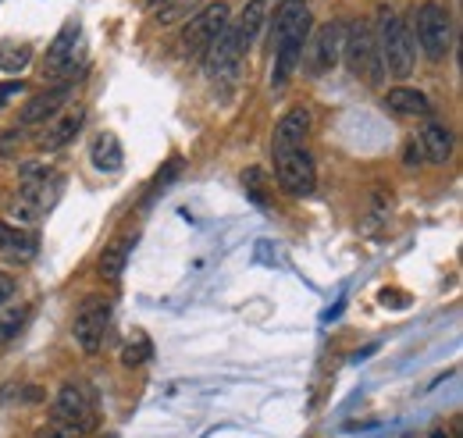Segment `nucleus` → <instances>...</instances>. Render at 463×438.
<instances>
[{"instance_id":"obj_1","label":"nucleus","mask_w":463,"mask_h":438,"mask_svg":"<svg viewBox=\"0 0 463 438\" xmlns=\"http://www.w3.org/2000/svg\"><path fill=\"white\" fill-rule=\"evenodd\" d=\"M310 29H314V19H310V8L303 4V0H286V4L275 12V22H271V43H275L271 86L275 90H282L293 79Z\"/></svg>"},{"instance_id":"obj_2","label":"nucleus","mask_w":463,"mask_h":438,"mask_svg":"<svg viewBox=\"0 0 463 438\" xmlns=\"http://www.w3.org/2000/svg\"><path fill=\"white\" fill-rule=\"evenodd\" d=\"M61 196V175L51 164H22V182L15 192V214L22 222H40L43 214H51V207Z\"/></svg>"},{"instance_id":"obj_3","label":"nucleus","mask_w":463,"mask_h":438,"mask_svg":"<svg viewBox=\"0 0 463 438\" xmlns=\"http://www.w3.org/2000/svg\"><path fill=\"white\" fill-rule=\"evenodd\" d=\"M374 40H378V54H381V68L392 75V79H406L413 75V36L406 29V22L392 12V8H381L378 12V29H374Z\"/></svg>"},{"instance_id":"obj_4","label":"nucleus","mask_w":463,"mask_h":438,"mask_svg":"<svg viewBox=\"0 0 463 438\" xmlns=\"http://www.w3.org/2000/svg\"><path fill=\"white\" fill-rule=\"evenodd\" d=\"M342 58L353 72V79H360L364 86H381L385 68H381V54H378V40L374 29L367 22H353L342 36Z\"/></svg>"},{"instance_id":"obj_5","label":"nucleus","mask_w":463,"mask_h":438,"mask_svg":"<svg viewBox=\"0 0 463 438\" xmlns=\"http://www.w3.org/2000/svg\"><path fill=\"white\" fill-rule=\"evenodd\" d=\"M413 33H417V43L428 61H442L452 51V19L435 0H428V4H420L413 12Z\"/></svg>"},{"instance_id":"obj_6","label":"nucleus","mask_w":463,"mask_h":438,"mask_svg":"<svg viewBox=\"0 0 463 438\" xmlns=\"http://www.w3.org/2000/svg\"><path fill=\"white\" fill-rule=\"evenodd\" d=\"M342 36H346V26H339V22L310 29V36L303 43V54H300L310 79H321V75H328L339 65V58H342Z\"/></svg>"},{"instance_id":"obj_7","label":"nucleus","mask_w":463,"mask_h":438,"mask_svg":"<svg viewBox=\"0 0 463 438\" xmlns=\"http://www.w3.org/2000/svg\"><path fill=\"white\" fill-rule=\"evenodd\" d=\"M228 22H232V12H228L224 0L200 8V12L185 22V29H182V51H185L189 58H203V51L224 33Z\"/></svg>"},{"instance_id":"obj_8","label":"nucleus","mask_w":463,"mask_h":438,"mask_svg":"<svg viewBox=\"0 0 463 438\" xmlns=\"http://www.w3.org/2000/svg\"><path fill=\"white\" fill-rule=\"evenodd\" d=\"M107 325H111V300L107 296H86L75 310V321H72V335L75 342L86 349V353H97L104 346V335H107Z\"/></svg>"},{"instance_id":"obj_9","label":"nucleus","mask_w":463,"mask_h":438,"mask_svg":"<svg viewBox=\"0 0 463 438\" xmlns=\"http://www.w3.org/2000/svg\"><path fill=\"white\" fill-rule=\"evenodd\" d=\"M275 175H279V185H282L289 196H307V192H314V185H318V168H314L307 146L275 150Z\"/></svg>"},{"instance_id":"obj_10","label":"nucleus","mask_w":463,"mask_h":438,"mask_svg":"<svg viewBox=\"0 0 463 438\" xmlns=\"http://www.w3.org/2000/svg\"><path fill=\"white\" fill-rule=\"evenodd\" d=\"M54 420L75 427L79 434H90L97 427V406H93V395L86 392V385H61L58 399H54Z\"/></svg>"},{"instance_id":"obj_11","label":"nucleus","mask_w":463,"mask_h":438,"mask_svg":"<svg viewBox=\"0 0 463 438\" xmlns=\"http://www.w3.org/2000/svg\"><path fill=\"white\" fill-rule=\"evenodd\" d=\"M79 40H82V26L79 22H68L58 36H54V43H51V51H47V61H43V75L47 79H72V75H79L75 72V58H79Z\"/></svg>"},{"instance_id":"obj_12","label":"nucleus","mask_w":463,"mask_h":438,"mask_svg":"<svg viewBox=\"0 0 463 438\" xmlns=\"http://www.w3.org/2000/svg\"><path fill=\"white\" fill-rule=\"evenodd\" d=\"M243 54H247V51L239 47V40H236V33H232V26H224V33L203 51V68H207L210 79H228L232 72L239 68Z\"/></svg>"},{"instance_id":"obj_13","label":"nucleus","mask_w":463,"mask_h":438,"mask_svg":"<svg viewBox=\"0 0 463 438\" xmlns=\"http://www.w3.org/2000/svg\"><path fill=\"white\" fill-rule=\"evenodd\" d=\"M68 93H72V82H61V86H54V90H47V93H40V97L26 100V107H22V114H19V121H22V125H43L47 118H54V114L65 107Z\"/></svg>"},{"instance_id":"obj_14","label":"nucleus","mask_w":463,"mask_h":438,"mask_svg":"<svg viewBox=\"0 0 463 438\" xmlns=\"http://www.w3.org/2000/svg\"><path fill=\"white\" fill-rule=\"evenodd\" d=\"M307 136H310V111H307V107H293V111L282 114V121L275 125V146H271V150L307 146Z\"/></svg>"},{"instance_id":"obj_15","label":"nucleus","mask_w":463,"mask_h":438,"mask_svg":"<svg viewBox=\"0 0 463 438\" xmlns=\"http://www.w3.org/2000/svg\"><path fill=\"white\" fill-rule=\"evenodd\" d=\"M36 250H40V243H36L33 232H22V229H15V225L0 222V257H4V261L26 264V261L36 257Z\"/></svg>"},{"instance_id":"obj_16","label":"nucleus","mask_w":463,"mask_h":438,"mask_svg":"<svg viewBox=\"0 0 463 438\" xmlns=\"http://www.w3.org/2000/svg\"><path fill=\"white\" fill-rule=\"evenodd\" d=\"M385 111H392L399 118H431V100L420 90L396 86V90L385 93Z\"/></svg>"},{"instance_id":"obj_17","label":"nucleus","mask_w":463,"mask_h":438,"mask_svg":"<svg viewBox=\"0 0 463 438\" xmlns=\"http://www.w3.org/2000/svg\"><path fill=\"white\" fill-rule=\"evenodd\" d=\"M82 121H86V111H82V107L68 111V114H65V118H58V121H54L47 132H40L36 146H40V150H61V146H68V143L79 136Z\"/></svg>"},{"instance_id":"obj_18","label":"nucleus","mask_w":463,"mask_h":438,"mask_svg":"<svg viewBox=\"0 0 463 438\" xmlns=\"http://www.w3.org/2000/svg\"><path fill=\"white\" fill-rule=\"evenodd\" d=\"M417 146H420L424 160H431V164H445L449 153H452V132H449V125H442V121H428V125L420 129Z\"/></svg>"},{"instance_id":"obj_19","label":"nucleus","mask_w":463,"mask_h":438,"mask_svg":"<svg viewBox=\"0 0 463 438\" xmlns=\"http://www.w3.org/2000/svg\"><path fill=\"white\" fill-rule=\"evenodd\" d=\"M264 12H268V0H250V4L243 8V15H239L236 22H228L243 51L254 47V40H257V33H261V26H264Z\"/></svg>"},{"instance_id":"obj_20","label":"nucleus","mask_w":463,"mask_h":438,"mask_svg":"<svg viewBox=\"0 0 463 438\" xmlns=\"http://www.w3.org/2000/svg\"><path fill=\"white\" fill-rule=\"evenodd\" d=\"M90 157H93V168L104 171V175H114V171H122V164H125V153H122V143H118L114 132H100V136L93 139Z\"/></svg>"},{"instance_id":"obj_21","label":"nucleus","mask_w":463,"mask_h":438,"mask_svg":"<svg viewBox=\"0 0 463 438\" xmlns=\"http://www.w3.org/2000/svg\"><path fill=\"white\" fill-rule=\"evenodd\" d=\"M132 246H136V236H118L114 243H107V250L100 254V275L104 278H118L132 257Z\"/></svg>"},{"instance_id":"obj_22","label":"nucleus","mask_w":463,"mask_h":438,"mask_svg":"<svg viewBox=\"0 0 463 438\" xmlns=\"http://www.w3.org/2000/svg\"><path fill=\"white\" fill-rule=\"evenodd\" d=\"M33 61V47L29 43H0V72H22Z\"/></svg>"},{"instance_id":"obj_23","label":"nucleus","mask_w":463,"mask_h":438,"mask_svg":"<svg viewBox=\"0 0 463 438\" xmlns=\"http://www.w3.org/2000/svg\"><path fill=\"white\" fill-rule=\"evenodd\" d=\"M192 8H196V0H168V4L157 8V22H161V26H171V22H178L182 15H189Z\"/></svg>"},{"instance_id":"obj_24","label":"nucleus","mask_w":463,"mask_h":438,"mask_svg":"<svg viewBox=\"0 0 463 438\" xmlns=\"http://www.w3.org/2000/svg\"><path fill=\"white\" fill-rule=\"evenodd\" d=\"M243 185H247V192H250L254 203H268V192H264V171H261V168H250V171L243 175Z\"/></svg>"},{"instance_id":"obj_25","label":"nucleus","mask_w":463,"mask_h":438,"mask_svg":"<svg viewBox=\"0 0 463 438\" xmlns=\"http://www.w3.org/2000/svg\"><path fill=\"white\" fill-rule=\"evenodd\" d=\"M26 314H29L26 307H15V310H8L4 317H0V339H12L26 325Z\"/></svg>"},{"instance_id":"obj_26","label":"nucleus","mask_w":463,"mask_h":438,"mask_svg":"<svg viewBox=\"0 0 463 438\" xmlns=\"http://www.w3.org/2000/svg\"><path fill=\"white\" fill-rule=\"evenodd\" d=\"M146 356H150V342H146L143 335H139L136 342H129V346H125V353H122V360H125L129 367H136V364H143Z\"/></svg>"},{"instance_id":"obj_27","label":"nucleus","mask_w":463,"mask_h":438,"mask_svg":"<svg viewBox=\"0 0 463 438\" xmlns=\"http://www.w3.org/2000/svg\"><path fill=\"white\" fill-rule=\"evenodd\" d=\"M40 438H82L75 427H68V424H61V420H51L43 431H40Z\"/></svg>"},{"instance_id":"obj_28","label":"nucleus","mask_w":463,"mask_h":438,"mask_svg":"<svg viewBox=\"0 0 463 438\" xmlns=\"http://www.w3.org/2000/svg\"><path fill=\"white\" fill-rule=\"evenodd\" d=\"M12 296H15V278L0 271V307H4V303H12Z\"/></svg>"},{"instance_id":"obj_29","label":"nucleus","mask_w":463,"mask_h":438,"mask_svg":"<svg viewBox=\"0 0 463 438\" xmlns=\"http://www.w3.org/2000/svg\"><path fill=\"white\" fill-rule=\"evenodd\" d=\"M403 157H406V168H420V164H424V153H420V146H417V143H406Z\"/></svg>"},{"instance_id":"obj_30","label":"nucleus","mask_w":463,"mask_h":438,"mask_svg":"<svg viewBox=\"0 0 463 438\" xmlns=\"http://www.w3.org/2000/svg\"><path fill=\"white\" fill-rule=\"evenodd\" d=\"M22 90H26L22 82H4V86H0V107H4V104H8L12 97H19Z\"/></svg>"},{"instance_id":"obj_31","label":"nucleus","mask_w":463,"mask_h":438,"mask_svg":"<svg viewBox=\"0 0 463 438\" xmlns=\"http://www.w3.org/2000/svg\"><path fill=\"white\" fill-rule=\"evenodd\" d=\"M431 438H449V434H445L442 427H435V431H431Z\"/></svg>"},{"instance_id":"obj_32","label":"nucleus","mask_w":463,"mask_h":438,"mask_svg":"<svg viewBox=\"0 0 463 438\" xmlns=\"http://www.w3.org/2000/svg\"><path fill=\"white\" fill-rule=\"evenodd\" d=\"M146 4H150V8H157V4H168V0H146Z\"/></svg>"}]
</instances>
